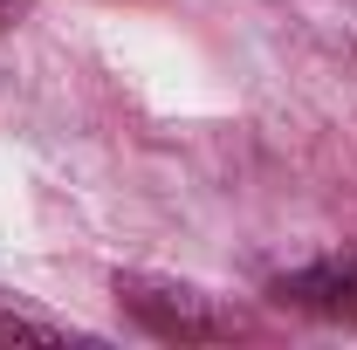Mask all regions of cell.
Segmentation results:
<instances>
[{
	"instance_id": "obj_1",
	"label": "cell",
	"mask_w": 357,
	"mask_h": 350,
	"mask_svg": "<svg viewBox=\"0 0 357 350\" xmlns=\"http://www.w3.org/2000/svg\"><path fill=\"white\" fill-rule=\"evenodd\" d=\"M110 289H117V303L131 309L151 337H165V344H227V337L248 330V316L234 303L192 289V282H172V275H137L131 268V275H117Z\"/></svg>"
},
{
	"instance_id": "obj_2",
	"label": "cell",
	"mask_w": 357,
	"mask_h": 350,
	"mask_svg": "<svg viewBox=\"0 0 357 350\" xmlns=\"http://www.w3.org/2000/svg\"><path fill=\"white\" fill-rule=\"evenodd\" d=\"M268 296L289 303V309H316V316H357V248H351V254H323V261H310V268L275 275Z\"/></svg>"
},
{
	"instance_id": "obj_3",
	"label": "cell",
	"mask_w": 357,
	"mask_h": 350,
	"mask_svg": "<svg viewBox=\"0 0 357 350\" xmlns=\"http://www.w3.org/2000/svg\"><path fill=\"white\" fill-rule=\"evenodd\" d=\"M0 344H76V330L28 303H14V296H0Z\"/></svg>"
},
{
	"instance_id": "obj_4",
	"label": "cell",
	"mask_w": 357,
	"mask_h": 350,
	"mask_svg": "<svg viewBox=\"0 0 357 350\" xmlns=\"http://www.w3.org/2000/svg\"><path fill=\"white\" fill-rule=\"evenodd\" d=\"M28 21V0H0V28H21Z\"/></svg>"
}]
</instances>
